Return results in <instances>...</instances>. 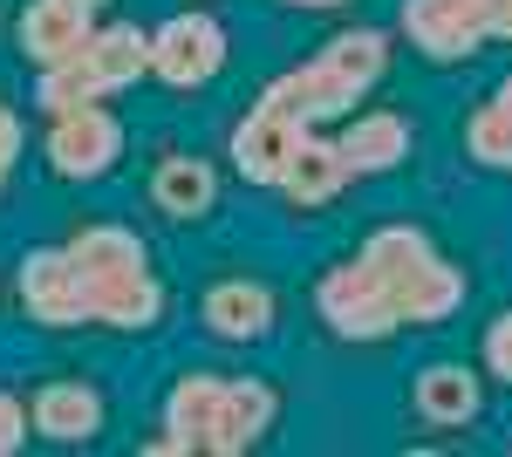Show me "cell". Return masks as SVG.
Returning a JSON list of instances; mask_svg holds the SVG:
<instances>
[{
    "label": "cell",
    "instance_id": "1",
    "mask_svg": "<svg viewBox=\"0 0 512 457\" xmlns=\"http://www.w3.org/2000/svg\"><path fill=\"white\" fill-rule=\"evenodd\" d=\"M383 69H390V41H383V28H349V35L328 41L308 69L280 76L260 103L280 110L287 123H301V130H315L321 116H342V110H349V103L383 76Z\"/></svg>",
    "mask_w": 512,
    "mask_h": 457
},
{
    "label": "cell",
    "instance_id": "2",
    "mask_svg": "<svg viewBox=\"0 0 512 457\" xmlns=\"http://www.w3.org/2000/svg\"><path fill=\"white\" fill-rule=\"evenodd\" d=\"M315 307H321V321H328L335 335H349V342H376V335H390V328H396L390 294H383V280H376V273L362 267V253L321 273Z\"/></svg>",
    "mask_w": 512,
    "mask_h": 457
},
{
    "label": "cell",
    "instance_id": "3",
    "mask_svg": "<svg viewBox=\"0 0 512 457\" xmlns=\"http://www.w3.org/2000/svg\"><path fill=\"white\" fill-rule=\"evenodd\" d=\"M123 157V123L110 103H82V110L48 116V164L62 178H103Z\"/></svg>",
    "mask_w": 512,
    "mask_h": 457
},
{
    "label": "cell",
    "instance_id": "4",
    "mask_svg": "<svg viewBox=\"0 0 512 457\" xmlns=\"http://www.w3.org/2000/svg\"><path fill=\"white\" fill-rule=\"evenodd\" d=\"M21 307L41 328H82L89 321V273L76 267L69 246H35L21 260Z\"/></svg>",
    "mask_w": 512,
    "mask_h": 457
},
{
    "label": "cell",
    "instance_id": "5",
    "mask_svg": "<svg viewBox=\"0 0 512 457\" xmlns=\"http://www.w3.org/2000/svg\"><path fill=\"white\" fill-rule=\"evenodd\" d=\"M226 69V28L212 14H171L151 35V76L171 89H198Z\"/></svg>",
    "mask_w": 512,
    "mask_h": 457
},
{
    "label": "cell",
    "instance_id": "6",
    "mask_svg": "<svg viewBox=\"0 0 512 457\" xmlns=\"http://www.w3.org/2000/svg\"><path fill=\"white\" fill-rule=\"evenodd\" d=\"M403 35L417 41L431 62H465L485 41V14L472 0H403Z\"/></svg>",
    "mask_w": 512,
    "mask_h": 457
},
{
    "label": "cell",
    "instance_id": "7",
    "mask_svg": "<svg viewBox=\"0 0 512 457\" xmlns=\"http://www.w3.org/2000/svg\"><path fill=\"white\" fill-rule=\"evenodd\" d=\"M308 130L301 123H287L280 110H267V103H253V110L239 116L233 130V164L246 185H280V171H287V157H294V144H301Z\"/></svg>",
    "mask_w": 512,
    "mask_h": 457
},
{
    "label": "cell",
    "instance_id": "8",
    "mask_svg": "<svg viewBox=\"0 0 512 457\" xmlns=\"http://www.w3.org/2000/svg\"><path fill=\"white\" fill-rule=\"evenodd\" d=\"M280 417V396H274V382H260V376H233L226 382V396H219V423H212V444L205 451L212 457H233V451H253L267 430H274Z\"/></svg>",
    "mask_w": 512,
    "mask_h": 457
},
{
    "label": "cell",
    "instance_id": "9",
    "mask_svg": "<svg viewBox=\"0 0 512 457\" xmlns=\"http://www.w3.org/2000/svg\"><path fill=\"white\" fill-rule=\"evenodd\" d=\"M89 35H96V14L76 7V0H35V7L21 14V48H28L35 69L76 62L82 48H89Z\"/></svg>",
    "mask_w": 512,
    "mask_h": 457
},
{
    "label": "cell",
    "instance_id": "10",
    "mask_svg": "<svg viewBox=\"0 0 512 457\" xmlns=\"http://www.w3.org/2000/svg\"><path fill=\"white\" fill-rule=\"evenodd\" d=\"M390 294V314L396 328H417V321H444V314H458V301H465V273L444 267V260H424L417 273H403V280H390L383 287Z\"/></svg>",
    "mask_w": 512,
    "mask_h": 457
},
{
    "label": "cell",
    "instance_id": "11",
    "mask_svg": "<svg viewBox=\"0 0 512 457\" xmlns=\"http://www.w3.org/2000/svg\"><path fill=\"white\" fill-rule=\"evenodd\" d=\"M219 376H185L164 403V437H151V451H205L212 444V423H219Z\"/></svg>",
    "mask_w": 512,
    "mask_h": 457
},
{
    "label": "cell",
    "instance_id": "12",
    "mask_svg": "<svg viewBox=\"0 0 512 457\" xmlns=\"http://www.w3.org/2000/svg\"><path fill=\"white\" fill-rule=\"evenodd\" d=\"M28 430L62 437V444H82V437L103 430V396L89 382H41L35 403H28Z\"/></svg>",
    "mask_w": 512,
    "mask_h": 457
},
{
    "label": "cell",
    "instance_id": "13",
    "mask_svg": "<svg viewBox=\"0 0 512 457\" xmlns=\"http://www.w3.org/2000/svg\"><path fill=\"white\" fill-rule=\"evenodd\" d=\"M205 328L219 342H260L274 328V294L260 280H219L205 287Z\"/></svg>",
    "mask_w": 512,
    "mask_h": 457
},
{
    "label": "cell",
    "instance_id": "14",
    "mask_svg": "<svg viewBox=\"0 0 512 457\" xmlns=\"http://www.w3.org/2000/svg\"><path fill=\"white\" fill-rule=\"evenodd\" d=\"M76 267L89 273V287H110V280H130V273H151V253L130 226H82L69 239Z\"/></svg>",
    "mask_w": 512,
    "mask_h": 457
},
{
    "label": "cell",
    "instance_id": "15",
    "mask_svg": "<svg viewBox=\"0 0 512 457\" xmlns=\"http://www.w3.org/2000/svg\"><path fill=\"white\" fill-rule=\"evenodd\" d=\"M82 62H89V69H96V82L117 96V89H130L137 76H151V35H144V28H130V21L96 28V35H89V48H82Z\"/></svg>",
    "mask_w": 512,
    "mask_h": 457
},
{
    "label": "cell",
    "instance_id": "16",
    "mask_svg": "<svg viewBox=\"0 0 512 457\" xmlns=\"http://www.w3.org/2000/svg\"><path fill=\"white\" fill-rule=\"evenodd\" d=\"M342 185H349L342 151H335V144H321L315 130H308V137L294 144V157H287V171H280V191H287L294 205H328Z\"/></svg>",
    "mask_w": 512,
    "mask_h": 457
},
{
    "label": "cell",
    "instance_id": "17",
    "mask_svg": "<svg viewBox=\"0 0 512 457\" xmlns=\"http://www.w3.org/2000/svg\"><path fill=\"white\" fill-rule=\"evenodd\" d=\"M335 151H342V164H349V178H362V171H396L403 151H410V123H403L396 110H376V116H362Z\"/></svg>",
    "mask_w": 512,
    "mask_h": 457
},
{
    "label": "cell",
    "instance_id": "18",
    "mask_svg": "<svg viewBox=\"0 0 512 457\" xmlns=\"http://www.w3.org/2000/svg\"><path fill=\"white\" fill-rule=\"evenodd\" d=\"M410 396H417V417L437 423V430H458V423L478 417V376L472 369H451V362L444 369H424Z\"/></svg>",
    "mask_w": 512,
    "mask_h": 457
},
{
    "label": "cell",
    "instance_id": "19",
    "mask_svg": "<svg viewBox=\"0 0 512 457\" xmlns=\"http://www.w3.org/2000/svg\"><path fill=\"white\" fill-rule=\"evenodd\" d=\"M212 191H219V178H212L205 157H164L158 171H151V198H158V212H171V219L212 212Z\"/></svg>",
    "mask_w": 512,
    "mask_h": 457
},
{
    "label": "cell",
    "instance_id": "20",
    "mask_svg": "<svg viewBox=\"0 0 512 457\" xmlns=\"http://www.w3.org/2000/svg\"><path fill=\"white\" fill-rule=\"evenodd\" d=\"M164 314V287L151 273H130L110 287H89V321H110V328H151Z\"/></svg>",
    "mask_w": 512,
    "mask_h": 457
},
{
    "label": "cell",
    "instance_id": "21",
    "mask_svg": "<svg viewBox=\"0 0 512 457\" xmlns=\"http://www.w3.org/2000/svg\"><path fill=\"white\" fill-rule=\"evenodd\" d=\"M424 260H431V239H424L417 226H376V232H369V246H362V267L376 273L383 287L403 280V273H417Z\"/></svg>",
    "mask_w": 512,
    "mask_h": 457
},
{
    "label": "cell",
    "instance_id": "22",
    "mask_svg": "<svg viewBox=\"0 0 512 457\" xmlns=\"http://www.w3.org/2000/svg\"><path fill=\"white\" fill-rule=\"evenodd\" d=\"M35 103L55 116V110H82V103H110V89H103V82H96V69H89V62L76 55V62H55V69H41Z\"/></svg>",
    "mask_w": 512,
    "mask_h": 457
},
{
    "label": "cell",
    "instance_id": "23",
    "mask_svg": "<svg viewBox=\"0 0 512 457\" xmlns=\"http://www.w3.org/2000/svg\"><path fill=\"white\" fill-rule=\"evenodd\" d=\"M465 144H472L478 164H492V171H512V110L485 103V110L465 123Z\"/></svg>",
    "mask_w": 512,
    "mask_h": 457
},
{
    "label": "cell",
    "instance_id": "24",
    "mask_svg": "<svg viewBox=\"0 0 512 457\" xmlns=\"http://www.w3.org/2000/svg\"><path fill=\"white\" fill-rule=\"evenodd\" d=\"M485 369L499 382H512V314H499V321L485 328Z\"/></svg>",
    "mask_w": 512,
    "mask_h": 457
},
{
    "label": "cell",
    "instance_id": "25",
    "mask_svg": "<svg viewBox=\"0 0 512 457\" xmlns=\"http://www.w3.org/2000/svg\"><path fill=\"white\" fill-rule=\"evenodd\" d=\"M21 444H28V410H21V403H14V396L0 389V457L21 451Z\"/></svg>",
    "mask_w": 512,
    "mask_h": 457
},
{
    "label": "cell",
    "instance_id": "26",
    "mask_svg": "<svg viewBox=\"0 0 512 457\" xmlns=\"http://www.w3.org/2000/svg\"><path fill=\"white\" fill-rule=\"evenodd\" d=\"M14 157H21V116L0 103V185H7V171H14Z\"/></svg>",
    "mask_w": 512,
    "mask_h": 457
},
{
    "label": "cell",
    "instance_id": "27",
    "mask_svg": "<svg viewBox=\"0 0 512 457\" xmlns=\"http://www.w3.org/2000/svg\"><path fill=\"white\" fill-rule=\"evenodd\" d=\"M485 35H492V41H512V0H492V14H485Z\"/></svg>",
    "mask_w": 512,
    "mask_h": 457
},
{
    "label": "cell",
    "instance_id": "28",
    "mask_svg": "<svg viewBox=\"0 0 512 457\" xmlns=\"http://www.w3.org/2000/svg\"><path fill=\"white\" fill-rule=\"evenodd\" d=\"M492 103H499V110H512V76L499 82V96H492Z\"/></svg>",
    "mask_w": 512,
    "mask_h": 457
},
{
    "label": "cell",
    "instance_id": "29",
    "mask_svg": "<svg viewBox=\"0 0 512 457\" xmlns=\"http://www.w3.org/2000/svg\"><path fill=\"white\" fill-rule=\"evenodd\" d=\"M294 7H342V0H294Z\"/></svg>",
    "mask_w": 512,
    "mask_h": 457
},
{
    "label": "cell",
    "instance_id": "30",
    "mask_svg": "<svg viewBox=\"0 0 512 457\" xmlns=\"http://www.w3.org/2000/svg\"><path fill=\"white\" fill-rule=\"evenodd\" d=\"M76 7H89V14H96V7H103V0H76Z\"/></svg>",
    "mask_w": 512,
    "mask_h": 457
},
{
    "label": "cell",
    "instance_id": "31",
    "mask_svg": "<svg viewBox=\"0 0 512 457\" xmlns=\"http://www.w3.org/2000/svg\"><path fill=\"white\" fill-rule=\"evenodd\" d=\"M472 7H478V14H492V0H472Z\"/></svg>",
    "mask_w": 512,
    "mask_h": 457
}]
</instances>
